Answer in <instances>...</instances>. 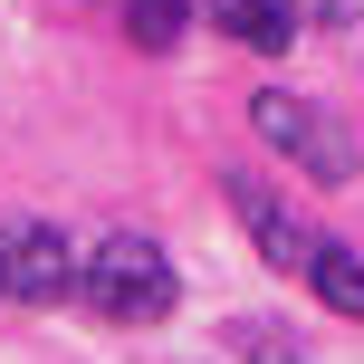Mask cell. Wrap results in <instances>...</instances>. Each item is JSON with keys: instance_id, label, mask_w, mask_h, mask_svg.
Masks as SVG:
<instances>
[{"instance_id": "obj_1", "label": "cell", "mask_w": 364, "mask_h": 364, "mask_svg": "<svg viewBox=\"0 0 364 364\" xmlns=\"http://www.w3.org/2000/svg\"><path fill=\"white\" fill-rule=\"evenodd\" d=\"M77 297H87L106 326H164L182 307V278H173V259L154 250V240L115 230V240H96V250L77 259Z\"/></svg>"}, {"instance_id": "obj_2", "label": "cell", "mask_w": 364, "mask_h": 364, "mask_svg": "<svg viewBox=\"0 0 364 364\" xmlns=\"http://www.w3.org/2000/svg\"><path fill=\"white\" fill-rule=\"evenodd\" d=\"M250 125H259L269 154H288V164L307 173V182H326V192L355 182V164H364L355 134L336 125V106H316V96H297V87H259V96H250Z\"/></svg>"}, {"instance_id": "obj_3", "label": "cell", "mask_w": 364, "mask_h": 364, "mask_svg": "<svg viewBox=\"0 0 364 364\" xmlns=\"http://www.w3.org/2000/svg\"><path fill=\"white\" fill-rule=\"evenodd\" d=\"M77 259L68 230H48V220H0V307H58V297H77Z\"/></svg>"}, {"instance_id": "obj_4", "label": "cell", "mask_w": 364, "mask_h": 364, "mask_svg": "<svg viewBox=\"0 0 364 364\" xmlns=\"http://www.w3.org/2000/svg\"><path fill=\"white\" fill-rule=\"evenodd\" d=\"M220 201H230V220L250 230V250L269 259L278 278H307V259H316V240H326V230H307L288 192H269L259 173H220Z\"/></svg>"}, {"instance_id": "obj_5", "label": "cell", "mask_w": 364, "mask_h": 364, "mask_svg": "<svg viewBox=\"0 0 364 364\" xmlns=\"http://www.w3.org/2000/svg\"><path fill=\"white\" fill-rule=\"evenodd\" d=\"M211 19L240 48H297L307 29H346L355 0H211Z\"/></svg>"}, {"instance_id": "obj_6", "label": "cell", "mask_w": 364, "mask_h": 364, "mask_svg": "<svg viewBox=\"0 0 364 364\" xmlns=\"http://www.w3.org/2000/svg\"><path fill=\"white\" fill-rule=\"evenodd\" d=\"M307 288L326 297L336 316H364V259L346 250V240H316V259H307Z\"/></svg>"}, {"instance_id": "obj_7", "label": "cell", "mask_w": 364, "mask_h": 364, "mask_svg": "<svg viewBox=\"0 0 364 364\" xmlns=\"http://www.w3.org/2000/svg\"><path fill=\"white\" fill-rule=\"evenodd\" d=\"M182 29H192V0H125V38H134L144 58H164Z\"/></svg>"}, {"instance_id": "obj_8", "label": "cell", "mask_w": 364, "mask_h": 364, "mask_svg": "<svg viewBox=\"0 0 364 364\" xmlns=\"http://www.w3.org/2000/svg\"><path fill=\"white\" fill-rule=\"evenodd\" d=\"M220 346H230L240 364H307L288 346V326H269V316H230V326H220Z\"/></svg>"}]
</instances>
